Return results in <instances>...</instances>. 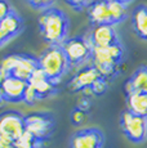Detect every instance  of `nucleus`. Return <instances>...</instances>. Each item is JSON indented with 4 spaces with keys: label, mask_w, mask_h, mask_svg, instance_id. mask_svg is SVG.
<instances>
[{
    "label": "nucleus",
    "mask_w": 147,
    "mask_h": 148,
    "mask_svg": "<svg viewBox=\"0 0 147 148\" xmlns=\"http://www.w3.org/2000/svg\"><path fill=\"white\" fill-rule=\"evenodd\" d=\"M70 21L67 14L58 8L45 9L39 16V30L49 47L62 45L67 39Z\"/></svg>",
    "instance_id": "1"
},
{
    "label": "nucleus",
    "mask_w": 147,
    "mask_h": 148,
    "mask_svg": "<svg viewBox=\"0 0 147 148\" xmlns=\"http://www.w3.org/2000/svg\"><path fill=\"white\" fill-rule=\"evenodd\" d=\"M124 58V47L121 42L110 47L95 48L92 50V64L98 71L100 76L106 81L112 80L119 75L120 64Z\"/></svg>",
    "instance_id": "2"
},
{
    "label": "nucleus",
    "mask_w": 147,
    "mask_h": 148,
    "mask_svg": "<svg viewBox=\"0 0 147 148\" xmlns=\"http://www.w3.org/2000/svg\"><path fill=\"white\" fill-rule=\"evenodd\" d=\"M38 68L49 80L57 82L69 72L70 63L61 45L49 47L38 57Z\"/></svg>",
    "instance_id": "3"
},
{
    "label": "nucleus",
    "mask_w": 147,
    "mask_h": 148,
    "mask_svg": "<svg viewBox=\"0 0 147 148\" xmlns=\"http://www.w3.org/2000/svg\"><path fill=\"white\" fill-rule=\"evenodd\" d=\"M0 68L7 76L29 81L34 71L38 68V58L30 54H10L1 61Z\"/></svg>",
    "instance_id": "4"
},
{
    "label": "nucleus",
    "mask_w": 147,
    "mask_h": 148,
    "mask_svg": "<svg viewBox=\"0 0 147 148\" xmlns=\"http://www.w3.org/2000/svg\"><path fill=\"white\" fill-rule=\"evenodd\" d=\"M56 120L49 112H34L25 116V132L41 144L52 136Z\"/></svg>",
    "instance_id": "5"
},
{
    "label": "nucleus",
    "mask_w": 147,
    "mask_h": 148,
    "mask_svg": "<svg viewBox=\"0 0 147 148\" xmlns=\"http://www.w3.org/2000/svg\"><path fill=\"white\" fill-rule=\"evenodd\" d=\"M61 47L67 57L70 67H80L92 58L93 45L87 36H75L71 39H66Z\"/></svg>",
    "instance_id": "6"
},
{
    "label": "nucleus",
    "mask_w": 147,
    "mask_h": 148,
    "mask_svg": "<svg viewBox=\"0 0 147 148\" xmlns=\"http://www.w3.org/2000/svg\"><path fill=\"white\" fill-rule=\"evenodd\" d=\"M25 134V116L18 111H5L0 115V139L14 144Z\"/></svg>",
    "instance_id": "7"
},
{
    "label": "nucleus",
    "mask_w": 147,
    "mask_h": 148,
    "mask_svg": "<svg viewBox=\"0 0 147 148\" xmlns=\"http://www.w3.org/2000/svg\"><path fill=\"white\" fill-rule=\"evenodd\" d=\"M120 126L125 136L133 143H142L147 139L146 117L137 116L125 110L120 116Z\"/></svg>",
    "instance_id": "8"
},
{
    "label": "nucleus",
    "mask_w": 147,
    "mask_h": 148,
    "mask_svg": "<svg viewBox=\"0 0 147 148\" xmlns=\"http://www.w3.org/2000/svg\"><path fill=\"white\" fill-rule=\"evenodd\" d=\"M104 135L98 127H85L70 138V148H103Z\"/></svg>",
    "instance_id": "9"
},
{
    "label": "nucleus",
    "mask_w": 147,
    "mask_h": 148,
    "mask_svg": "<svg viewBox=\"0 0 147 148\" xmlns=\"http://www.w3.org/2000/svg\"><path fill=\"white\" fill-rule=\"evenodd\" d=\"M27 86H29L27 81L13 77V76H7L0 85V90H1L4 102H10V103L23 102Z\"/></svg>",
    "instance_id": "10"
},
{
    "label": "nucleus",
    "mask_w": 147,
    "mask_h": 148,
    "mask_svg": "<svg viewBox=\"0 0 147 148\" xmlns=\"http://www.w3.org/2000/svg\"><path fill=\"white\" fill-rule=\"evenodd\" d=\"M89 40L93 47L95 48H103L110 47L120 42L119 35L114 26L110 25H100V26H93V30L89 34Z\"/></svg>",
    "instance_id": "11"
},
{
    "label": "nucleus",
    "mask_w": 147,
    "mask_h": 148,
    "mask_svg": "<svg viewBox=\"0 0 147 148\" xmlns=\"http://www.w3.org/2000/svg\"><path fill=\"white\" fill-rule=\"evenodd\" d=\"M88 18L93 26L100 25H112L111 8H110V0H93L88 7Z\"/></svg>",
    "instance_id": "12"
},
{
    "label": "nucleus",
    "mask_w": 147,
    "mask_h": 148,
    "mask_svg": "<svg viewBox=\"0 0 147 148\" xmlns=\"http://www.w3.org/2000/svg\"><path fill=\"white\" fill-rule=\"evenodd\" d=\"M27 82L35 89L39 101L49 98V97H52L53 94L57 93V84L53 82L52 80H49L43 73V71L39 70V68H36L34 71V73L31 75V77L29 79Z\"/></svg>",
    "instance_id": "13"
},
{
    "label": "nucleus",
    "mask_w": 147,
    "mask_h": 148,
    "mask_svg": "<svg viewBox=\"0 0 147 148\" xmlns=\"http://www.w3.org/2000/svg\"><path fill=\"white\" fill-rule=\"evenodd\" d=\"M101 76L98 73V71L94 68L92 63L89 66L81 68L75 73V76L70 80L69 86L72 92H80V90L89 89L92 86V84L95 80H98Z\"/></svg>",
    "instance_id": "14"
},
{
    "label": "nucleus",
    "mask_w": 147,
    "mask_h": 148,
    "mask_svg": "<svg viewBox=\"0 0 147 148\" xmlns=\"http://www.w3.org/2000/svg\"><path fill=\"white\" fill-rule=\"evenodd\" d=\"M126 110L137 116L147 117V94L132 92L126 94Z\"/></svg>",
    "instance_id": "15"
},
{
    "label": "nucleus",
    "mask_w": 147,
    "mask_h": 148,
    "mask_svg": "<svg viewBox=\"0 0 147 148\" xmlns=\"http://www.w3.org/2000/svg\"><path fill=\"white\" fill-rule=\"evenodd\" d=\"M132 26L135 35L147 41V5H139L132 14Z\"/></svg>",
    "instance_id": "16"
},
{
    "label": "nucleus",
    "mask_w": 147,
    "mask_h": 148,
    "mask_svg": "<svg viewBox=\"0 0 147 148\" xmlns=\"http://www.w3.org/2000/svg\"><path fill=\"white\" fill-rule=\"evenodd\" d=\"M0 28L3 30V32L8 36V39H13L17 35L22 32L23 30V21L16 12H12L8 14L4 19L0 21Z\"/></svg>",
    "instance_id": "17"
},
{
    "label": "nucleus",
    "mask_w": 147,
    "mask_h": 148,
    "mask_svg": "<svg viewBox=\"0 0 147 148\" xmlns=\"http://www.w3.org/2000/svg\"><path fill=\"white\" fill-rule=\"evenodd\" d=\"M147 82V66H139L125 82V94L132 92H142Z\"/></svg>",
    "instance_id": "18"
},
{
    "label": "nucleus",
    "mask_w": 147,
    "mask_h": 148,
    "mask_svg": "<svg viewBox=\"0 0 147 148\" xmlns=\"http://www.w3.org/2000/svg\"><path fill=\"white\" fill-rule=\"evenodd\" d=\"M110 8H111L112 25H119L128 18V5L121 4L115 0H110Z\"/></svg>",
    "instance_id": "19"
},
{
    "label": "nucleus",
    "mask_w": 147,
    "mask_h": 148,
    "mask_svg": "<svg viewBox=\"0 0 147 148\" xmlns=\"http://www.w3.org/2000/svg\"><path fill=\"white\" fill-rule=\"evenodd\" d=\"M14 148H41V143L32 138L30 134L25 132V134L13 144Z\"/></svg>",
    "instance_id": "20"
},
{
    "label": "nucleus",
    "mask_w": 147,
    "mask_h": 148,
    "mask_svg": "<svg viewBox=\"0 0 147 148\" xmlns=\"http://www.w3.org/2000/svg\"><path fill=\"white\" fill-rule=\"evenodd\" d=\"M25 1H26L32 9L41 10V12H43L45 9L52 8L57 0H25Z\"/></svg>",
    "instance_id": "21"
},
{
    "label": "nucleus",
    "mask_w": 147,
    "mask_h": 148,
    "mask_svg": "<svg viewBox=\"0 0 147 148\" xmlns=\"http://www.w3.org/2000/svg\"><path fill=\"white\" fill-rule=\"evenodd\" d=\"M107 85H109V81H106L104 79L100 77L98 80H95L93 82L92 86L89 88V90H90V93H93L94 95H102L106 93Z\"/></svg>",
    "instance_id": "22"
},
{
    "label": "nucleus",
    "mask_w": 147,
    "mask_h": 148,
    "mask_svg": "<svg viewBox=\"0 0 147 148\" xmlns=\"http://www.w3.org/2000/svg\"><path fill=\"white\" fill-rule=\"evenodd\" d=\"M85 117H87V112L79 107H76L71 113V121L75 126H79V125L83 124L84 120H85Z\"/></svg>",
    "instance_id": "23"
},
{
    "label": "nucleus",
    "mask_w": 147,
    "mask_h": 148,
    "mask_svg": "<svg viewBox=\"0 0 147 148\" xmlns=\"http://www.w3.org/2000/svg\"><path fill=\"white\" fill-rule=\"evenodd\" d=\"M92 1L93 0H65V3L74 10H83L84 8H88Z\"/></svg>",
    "instance_id": "24"
},
{
    "label": "nucleus",
    "mask_w": 147,
    "mask_h": 148,
    "mask_svg": "<svg viewBox=\"0 0 147 148\" xmlns=\"http://www.w3.org/2000/svg\"><path fill=\"white\" fill-rule=\"evenodd\" d=\"M38 101H39V98H38V94H36L35 89L29 84V86H27V89H26V93H25L23 102L30 104V106H32V104H35Z\"/></svg>",
    "instance_id": "25"
},
{
    "label": "nucleus",
    "mask_w": 147,
    "mask_h": 148,
    "mask_svg": "<svg viewBox=\"0 0 147 148\" xmlns=\"http://www.w3.org/2000/svg\"><path fill=\"white\" fill-rule=\"evenodd\" d=\"M14 12L12 4L9 3V0H0V21L4 19L8 14Z\"/></svg>",
    "instance_id": "26"
},
{
    "label": "nucleus",
    "mask_w": 147,
    "mask_h": 148,
    "mask_svg": "<svg viewBox=\"0 0 147 148\" xmlns=\"http://www.w3.org/2000/svg\"><path fill=\"white\" fill-rule=\"evenodd\" d=\"M8 41H9V39H8V36L5 35V34L3 32V30H1V28H0V48H1V47H4V45L7 44Z\"/></svg>",
    "instance_id": "27"
},
{
    "label": "nucleus",
    "mask_w": 147,
    "mask_h": 148,
    "mask_svg": "<svg viewBox=\"0 0 147 148\" xmlns=\"http://www.w3.org/2000/svg\"><path fill=\"white\" fill-rule=\"evenodd\" d=\"M0 148H14L13 147V144L8 143V142L3 140V139H0Z\"/></svg>",
    "instance_id": "28"
},
{
    "label": "nucleus",
    "mask_w": 147,
    "mask_h": 148,
    "mask_svg": "<svg viewBox=\"0 0 147 148\" xmlns=\"http://www.w3.org/2000/svg\"><path fill=\"white\" fill-rule=\"evenodd\" d=\"M5 77H7V75H5V73L1 71V68H0V85H1V82L4 81V79H5Z\"/></svg>",
    "instance_id": "29"
},
{
    "label": "nucleus",
    "mask_w": 147,
    "mask_h": 148,
    "mask_svg": "<svg viewBox=\"0 0 147 148\" xmlns=\"http://www.w3.org/2000/svg\"><path fill=\"white\" fill-rule=\"evenodd\" d=\"M115 1H119V3H121V4L129 5V4H131V3L133 1V0H115Z\"/></svg>",
    "instance_id": "30"
},
{
    "label": "nucleus",
    "mask_w": 147,
    "mask_h": 148,
    "mask_svg": "<svg viewBox=\"0 0 147 148\" xmlns=\"http://www.w3.org/2000/svg\"><path fill=\"white\" fill-rule=\"evenodd\" d=\"M142 93H145V94H147V82H146V85H145V86H143Z\"/></svg>",
    "instance_id": "31"
},
{
    "label": "nucleus",
    "mask_w": 147,
    "mask_h": 148,
    "mask_svg": "<svg viewBox=\"0 0 147 148\" xmlns=\"http://www.w3.org/2000/svg\"><path fill=\"white\" fill-rule=\"evenodd\" d=\"M4 102V98H3V94H1V90H0V104Z\"/></svg>",
    "instance_id": "32"
},
{
    "label": "nucleus",
    "mask_w": 147,
    "mask_h": 148,
    "mask_svg": "<svg viewBox=\"0 0 147 148\" xmlns=\"http://www.w3.org/2000/svg\"><path fill=\"white\" fill-rule=\"evenodd\" d=\"M146 122H147V117H146Z\"/></svg>",
    "instance_id": "33"
}]
</instances>
